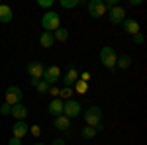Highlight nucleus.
<instances>
[{
    "instance_id": "obj_1",
    "label": "nucleus",
    "mask_w": 147,
    "mask_h": 145,
    "mask_svg": "<svg viewBox=\"0 0 147 145\" xmlns=\"http://www.w3.org/2000/svg\"><path fill=\"white\" fill-rule=\"evenodd\" d=\"M82 118H84V123L94 127L96 132H102L104 129V110L100 106H88L86 110H82Z\"/></svg>"
},
{
    "instance_id": "obj_2",
    "label": "nucleus",
    "mask_w": 147,
    "mask_h": 145,
    "mask_svg": "<svg viewBox=\"0 0 147 145\" xmlns=\"http://www.w3.org/2000/svg\"><path fill=\"white\" fill-rule=\"evenodd\" d=\"M41 28H43V32L53 34L57 28H61V16H59L55 10H47L45 14L41 16Z\"/></svg>"
},
{
    "instance_id": "obj_3",
    "label": "nucleus",
    "mask_w": 147,
    "mask_h": 145,
    "mask_svg": "<svg viewBox=\"0 0 147 145\" xmlns=\"http://www.w3.org/2000/svg\"><path fill=\"white\" fill-rule=\"evenodd\" d=\"M116 61H118L116 49L110 47V45H104L100 49V63L108 69V71H116Z\"/></svg>"
},
{
    "instance_id": "obj_4",
    "label": "nucleus",
    "mask_w": 147,
    "mask_h": 145,
    "mask_svg": "<svg viewBox=\"0 0 147 145\" xmlns=\"http://www.w3.org/2000/svg\"><path fill=\"white\" fill-rule=\"evenodd\" d=\"M86 10H88V16L94 18V20H98V18H102V16L108 14V8H106L104 0H88Z\"/></svg>"
},
{
    "instance_id": "obj_5",
    "label": "nucleus",
    "mask_w": 147,
    "mask_h": 145,
    "mask_svg": "<svg viewBox=\"0 0 147 145\" xmlns=\"http://www.w3.org/2000/svg\"><path fill=\"white\" fill-rule=\"evenodd\" d=\"M63 116H67L69 120H75V118L82 116V106H80V102L79 100H65Z\"/></svg>"
},
{
    "instance_id": "obj_6",
    "label": "nucleus",
    "mask_w": 147,
    "mask_h": 145,
    "mask_svg": "<svg viewBox=\"0 0 147 145\" xmlns=\"http://www.w3.org/2000/svg\"><path fill=\"white\" fill-rule=\"evenodd\" d=\"M4 98H6V104L8 106H14V104H20L24 98V92L20 86H16V84H12V86H8L6 88V94H4Z\"/></svg>"
},
{
    "instance_id": "obj_7",
    "label": "nucleus",
    "mask_w": 147,
    "mask_h": 145,
    "mask_svg": "<svg viewBox=\"0 0 147 145\" xmlns=\"http://www.w3.org/2000/svg\"><path fill=\"white\" fill-rule=\"evenodd\" d=\"M61 69L57 67V65H49V67H45V73H43V80H45L49 86H55L57 82L61 80Z\"/></svg>"
},
{
    "instance_id": "obj_8",
    "label": "nucleus",
    "mask_w": 147,
    "mask_h": 145,
    "mask_svg": "<svg viewBox=\"0 0 147 145\" xmlns=\"http://www.w3.org/2000/svg\"><path fill=\"white\" fill-rule=\"evenodd\" d=\"M125 18L127 16H125V10L122 6H114V8L108 10V20H110L112 26H122V22H124Z\"/></svg>"
},
{
    "instance_id": "obj_9",
    "label": "nucleus",
    "mask_w": 147,
    "mask_h": 145,
    "mask_svg": "<svg viewBox=\"0 0 147 145\" xmlns=\"http://www.w3.org/2000/svg\"><path fill=\"white\" fill-rule=\"evenodd\" d=\"M28 132H30V125L26 120H16V123L12 125V137H16V139H24Z\"/></svg>"
},
{
    "instance_id": "obj_10",
    "label": "nucleus",
    "mask_w": 147,
    "mask_h": 145,
    "mask_svg": "<svg viewBox=\"0 0 147 145\" xmlns=\"http://www.w3.org/2000/svg\"><path fill=\"white\" fill-rule=\"evenodd\" d=\"M28 75L32 78H43V73H45V65L43 63H39V61H32V63H28Z\"/></svg>"
},
{
    "instance_id": "obj_11",
    "label": "nucleus",
    "mask_w": 147,
    "mask_h": 145,
    "mask_svg": "<svg viewBox=\"0 0 147 145\" xmlns=\"http://www.w3.org/2000/svg\"><path fill=\"white\" fill-rule=\"evenodd\" d=\"M28 114H30V110L26 108V104H14L10 108V116L14 118V120H26L28 118Z\"/></svg>"
},
{
    "instance_id": "obj_12",
    "label": "nucleus",
    "mask_w": 147,
    "mask_h": 145,
    "mask_svg": "<svg viewBox=\"0 0 147 145\" xmlns=\"http://www.w3.org/2000/svg\"><path fill=\"white\" fill-rule=\"evenodd\" d=\"M122 30H124L125 34H129L131 37L136 34H139V22L134 20V18H125L124 22H122Z\"/></svg>"
},
{
    "instance_id": "obj_13",
    "label": "nucleus",
    "mask_w": 147,
    "mask_h": 145,
    "mask_svg": "<svg viewBox=\"0 0 147 145\" xmlns=\"http://www.w3.org/2000/svg\"><path fill=\"white\" fill-rule=\"evenodd\" d=\"M63 106H65V102L61 100V98H51V102L47 104V112L55 118V116H61L63 114Z\"/></svg>"
},
{
    "instance_id": "obj_14",
    "label": "nucleus",
    "mask_w": 147,
    "mask_h": 145,
    "mask_svg": "<svg viewBox=\"0 0 147 145\" xmlns=\"http://www.w3.org/2000/svg\"><path fill=\"white\" fill-rule=\"evenodd\" d=\"M61 80H63L65 86H71V88H73V84L79 80V71H77L75 67H71L67 73H65V77H61Z\"/></svg>"
},
{
    "instance_id": "obj_15",
    "label": "nucleus",
    "mask_w": 147,
    "mask_h": 145,
    "mask_svg": "<svg viewBox=\"0 0 147 145\" xmlns=\"http://www.w3.org/2000/svg\"><path fill=\"white\" fill-rule=\"evenodd\" d=\"M53 125H55V129L59 132H69L71 129V120H69L67 116H55V120H53Z\"/></svg>"
},
{
    "instance_id": "obj_16",
    "label": "nucleus",
    "mask_w": 147,
    "mask_h": 145,
    "mask_svg": "<svg viewBox=\"0 0 147 145\" xmlns=\"http://www.w3.org/2000/svg\"><path fill=\"white\" fill-rule=\"evenodd\" d=\"M14 20V12L8 4H2L0 2V24H10Z\"/></svg>"
},
{
    "instance_id": "obj_17",
    "label": "nucleus",
    "mask_w": 147,
    "mask_h": 145,
    "mask_svg": "<svg viewBox=\"0 0 147 145\" xmlns=\"http://www.w3.org/2000/svg\"><path fill=\"white\" fill-rule=\"evenodd\" d=\"M39 45L45 47V49L53 47V45H55V37H53V34H49V32H41V35H39Z\"/></svg>"
},
{
    "instance_id": "obj_18",
    "label": "nucleus",
    "mask_w": 147,
    "mask_h": 145,
    "mask_svg": "<svg viewBox=\"0 0 147 145\" xmlns=\"http://www.w3.org/2000/svg\"><path fill=\"white\" fill-rule=\"evenodd\" d=\"M131 63H134V61H131V57L129 55H118V61H116V69H122V71H125V69H129L131 67Z\"/></svg>"
},
{
    "instance_id": "obj_19",
    "label": "nucleus",
    "mask_w": 147,
    "mask_h": 145,
    "mask_svg": "<svg viewBox=\"0 0 147 145\" xmlns=\"http://www.w3.org/2000/svg\"><path fill=\"white\" fill-rule=\"evenodd\" d=\"M32 86H35V90L39 94H47V90H49V84L43 78H32Z\"/></svg>"
},
{
    "instance_id": "obj_20",
    "label": "nucleus",
    "mask_w": 147,
    "mask_h": 145,
    "mask_svg": "<svg viewBox=\"0 0 147 145\" xmlns=\"http://www.w3.org/2000/svg\"><path fill=\"white\" fill-rule=\"evenodd\" d=\"M53 37H55V41H61V43H65V41H69V30L67 28H57L55 32H53Z\"/></svg>"
},
{
    "instance_id": "obj_21",
    "label": "nucleus",
    "mask_w": 147,
    "mask_h": 145,
    "mask_svg": "<svg viewBox=\"0 0 147 145\" xmlns=\"http://www.w3.org/2000/svg\"><path fill=\"white\" fill-rule=\"evenodd\" d=\"M96 135H98V132H96L94 127H90V125H82V127H80V137L86 139V141H88V139H94Z\"/></svg>"
},
{
    "instance_id": "obj_22",
    "label": "nucleus",
    "mask_w": 147,
    "mask_h": 145,
    "mask_svg": "<svg viewBox=\"0 0 147 145\" xmlns=\"http://www.w3.org/2000/svg\"><path fill=\"white\" fill-rule=\"evenodd\" d=\"M82 4V0H59V6L61 8H65V10H73V8H77Z\"/></svg>"
},
{
    "instance_id": "obj_23",
    "label": "nucleus",
    "mask_w": 147,
    "mask_h": 145,
    "mask_svg": "<svg viewBox=\"0 0 147 145\" xmlns=\"http://www.w3.org/2000/svg\"><path fill=\"white\" fill-rule=\"evenodd\" d=\"M73 94H75V90L71 88V86H63L61 88V94H59V98L65 102V100H73Z\"/></svg>"
},
{
    "instance_id": "obj_24",
    "label": "nucleus",
    "mask_w": 147,
    "mask_h": 145,
    "mask_svg": "<svg viewBox=\"0 0 147 145\" xmlns=\"http://www.w3.org/2000/svg\"><path fill=\"white\" fill-rule=\"evenodd\" d=\"M73 90H75V94H84V92L88 90V82H82V80H77V82L73 84Z\"/></svg>"
},
{
    "instance_id": "obj_25",
    "label": "nucleus",
    "mask_w": 147,
    "mask_h": 145,
    "mask_svg": "<svg viewBox=\"0 0 147 145\" xmlns=\"http://www.w3.org/2000/svg\"><path fill=\"white\" fill-rule=\"evenodd\" d=\"M37 6L43 8V10H51L55 6V0H37Z\"/></svg>"
},
{
    "instance_id": "obj_26",
    "label": "nucleus",
    "mask_w": 147,
    "mask_h": 145,
    "mask_svg": "<svg viewBox=\"0 0 147 145\" xmlns=\"http://www.w3.org/2000/svg\"><path fill=\"white\" fill-rule=\"evenodd\" d=\"M47 94H49L51 98H59V94H61V88H59V86H49Z\"/></svg>"
},
{
    "instance_id": "obj_27",
    "label": "nucleus",
    "mask_w": 147,
    "mask_h": 145,
    "mask_svg": "<svg viewBox=\"0 0 147 145\" xmlns=\"http://www.w3.org/2000/svg\"><path fill=\"white\" fill-rule=\"evenodd\" d=\"M134 43H136V45H143V43H145V35L141 34V32L136 34V35H134Z\"/></svg>"
},
{
    "instance_id": "obj_28",
    "label": "nucleus",
    "mask_w": 147,
    "mask_h": 145,
    "mask_svg": "<svg viewBox=\"0 0 147 145\" xmlns=\"http://www.w3.org/2000/svg\"><path fill=\"white\" fill-rule=\"evenodd\" d=\"M28 134H32L34 137H39V135H41V127H39V125H30V132H28Z\"/></svg>"
},
{
    "instance_id": "obj_29",
    "label": "nucleus",
    "mask_w": 147,
    "mask_h": 145,
    "mask_svg": "<svg viewBox=\"0 0 147 145\" xmlns=\"http://www.w3.org/2000/svg\"><path fill=\"white\" fill-rule=\"evenodd\" d=\"M10 108L12 106H8V104L4 102V104L0 106V114H2V116H10Z\"/></svg>"
},
{
    "instance_id": "obj_30",
    "label": "nucleus",
    "mask_w": 147,
    "mask_h": 145,
    "mask_svg": "<svg viewBox=\"0 0 147 145\" xmlns=\"http://www.w3.org/2000/svg\"><path fill=\"white\" fill-rule=\"evenodd\" d=\"M79 80H82V82H88V80H90V73H79Z\"/></svg>"
},
{
    "instance_id": "obj_31",
    "label": "nucleus",
    "mask_w": 147,
    "mask_h": 145,
    "mask_svg": "<svg viewBox=\"0 0 147 145\" xmlns=\"http://www.w3.org/2000/svg\"><path fill=\"white\" fill-rule=\"evenodd\" d=\"M104 4H106V8H108V10L114 8V6H118V2H116V0H104Z\"/></svg>"
},
{
    "instance_id": "obj_32",
    "label": "nucleus",
    "mask_w": 147,
    "mask_h": 145,
    "mask_svg": "<svg viewBox=\"0 0 147 145\" xmlns=\"http://www.w3.org/2000/svg\"><path fill=\"white\" fill-rule=\"evenodd\" d=\"M8 145H22V139H16V137H12L10 141H8Z\"/></svg>"
},
{
    "instance_id": "obj_33",
    "label": "nucleus",
    "mask_w": 147,
    "mask_h": 145,
    "mask_svg": "<svg viewBox=\"0 0 147 145\" xmlns=\"http://www.w3.org/2000/svg\"><path fill=\"white\" fill-rule=\"evenodd\" d=\"M51 145H65V139H53Z\"/></svg>"
},
{
    "instance_id": "obj_34",
    "label": "nucleus",
    "mask_w": 147,
    "mask_h": 145,
    "mask_svg": "<svg viewBox=\"0 0 147 145\" xmlns=\"http://www.w3.org/2000/svg\"><path fill=\"white\" fill-rule=\"evenodd\" d=\"M129 6H141V0H129Z\"/></svg>"
},
{
    "instance_id": "obj_35",
    "label": "nucleus",
    "mask_w": 147,
    "mask_h": 145,
    "mask_svg": "<svg viewBox=\"0 0 147 145\" xmlns=\"http://www.w3.org/2000/svg\"><path fill=\"white\" fill-rule=\"evenodd\" d=\"M34 145H47V143H41V141H37V143H34Z\"/></svg>"
}]
</instances>
